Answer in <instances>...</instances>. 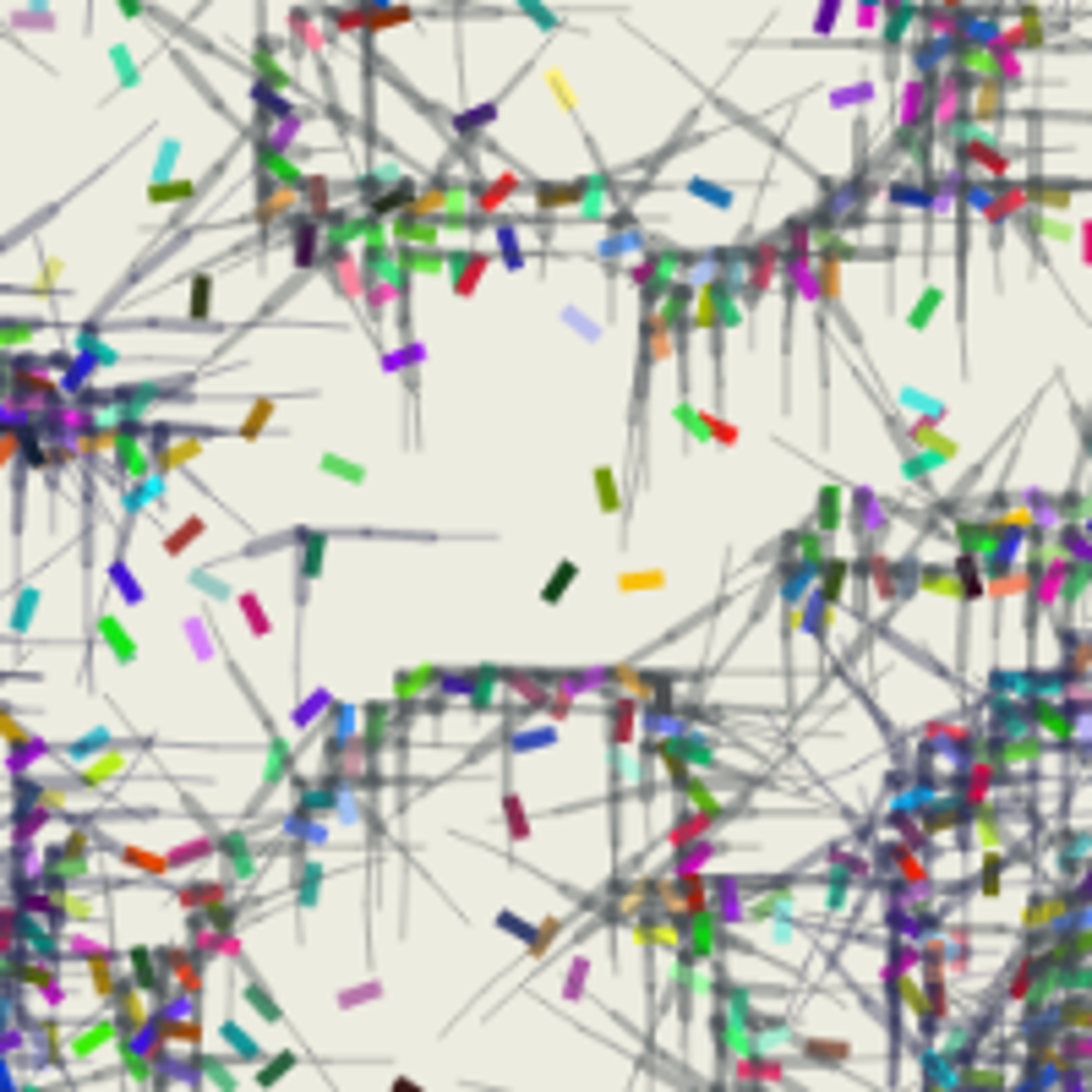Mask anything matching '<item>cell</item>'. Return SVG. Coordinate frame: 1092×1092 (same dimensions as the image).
<instances>
[{
	"mask_svg": "<svg viewBox=\"0 0 1092 1092\" xmlns=\"http://www.w3.org/2000/svg\"><path fill=\"white\" fill-rule=\"evenodd\" d=\"M683 192H688V197H705L710 208H732V197H737V192L721 186V181H683Z\"/></svg>",
	"mask_w": 1092,
	"mask_h": 1092,
	"instance_id": "obj_32",
	"label": "cell"
},
{
	"mask_svg": "<svg viewBox=\"0 0 1092 1092\" xmlns=\"http://www.w3.org/2000/svg\"><path fill=\"white\" fill-rule=\"evenodd\" d=\"M175 901L186 912H208L218 901H230V880H192V885H175Z\"/></svg>",
	"mask_w": 1092,
	"mask_h": 1092,
	"instance_id": "obj_12",
	"label": "cell"
},
{
	"mask_svg": "<svg viewBox=\"0 0 1092 1092\" xmlns=\"http://www.w3.org/2000/svg\"><path fill=\"white\" fill-rule=\"evenodd\" d=\"M497 246H503L497 257L508 262V268H524V251H519V235H513V225H508V218H497Z\"/></svg>",
	"mask_w": 1092,
	"mask_h": 1092,
	"instance_id": "obj_34",
	"label": "cell"
},
{
	"mask_svg": "<svg viewBox=\"0 0 1092 1092\" xmlns=\"http://www.w3.org/2000/svg\"><path fill=\"white\" fill-rule=\"evenodd\" d=\"M33 606H38V590H22V601H17V612H12V634H22V628H28Z\"/></svg>",
	"mask_w": 1092,
	"mask_h": 1092,
	"instance_id": "obj_37",
	"label": "cell"
},
{
	"mask_svg": "<svg viewBox=\"0 0 1092 1092\" xmlns=\"http://www.w3.org/2000/svg\"><path fill=\"white\" fill-rule=\"evenodd\" d=\"M202 530H208V519H202V513L181 519V524H175V530L164 536V557H186V546H192V541H202Z\"/></svg>",
	"mask_w": 1092,
	"mask_h": 1092,
	"instance_id": "obj_21",
	"label": "cell"
},
{
	"mask_svg": "<svg viewBox=\"0 0 1092 1092\" xmlns=\"http://www.w3.org/2000/svg\"><path fill=\"white\" fill-rule=\"evenodd\" d=\"M847 503H852V508H847V530H852L858 546H885L891 524L907 519L901 503H891V497H880V492H868V487H847Z\"/></svg>",
	"mask_w": 1092,
	"mask_h": 1092,
	"instance_id": "obj_2",
	"label": "cell"
},
{
	"mask_svg": "<svg viewBox=\"0 0 1092 1092\" xmlns=\"http://www.w3.org/2000/svg\"><path fill=\"white\" fill-rule=\"evenodd\" d=\"M246 999H251V1005H257V1011L268 1016V1022H279V1005H274V994L262 989V983H246Z\"/></svg>",
	"mask_w": 1092,
	"mask_h": 1092,
	"instance_id": "obj_36",
	"label": "cell"
},
{
	"mask_svg": "<svg viewBox=\"0 0 1092 1092\" xmlns=\"http://www.w3.org/2000/svg\"><path fill=\"white\" fill-rule=\"evenodd\" d=\"M120 12H126V17H143L148 6H143V0H120Z\"/></svg>",
	"mask_w": 1092,
	"mask_h": 1092,
	"instance_id": "obj_43",
	"label": "cell"
},
{
	"mask_svg": "<svg viewBox=\"0 0 1092 1092\" xmlns=\"http://www.w3.org/2000/svg\"><path fill=\"white\" fill-rule=\"evenodd\" d=\"M300 208L317 213V218L333 208V181H328V175H306V181H300Z\"/></svg>",
	"mask_w": 1092,
	"mask_h": 1092,
	"instance_id": "obj_22",
	"label": "cell"
},
{
	"mask_svg": "<svg viewBox=\"0 0 1092 1092\" xmlns=\"http://www.w3.org/2000/svg\"><path fill=\"white\" fill-rule=\"evenodd\" d=\"M487 274H492V246H448V290L459 300H470Z\"/></svg>",
	"mask_w": 1092,
	"mask_h": 1092,
	"instance_id": "obj_3",
	"label": "cell"
},
{
	"mask_svg": "<svg viewBox=\"0 0 1092 1092\" xmlns=\"http://www.w3.org/2000/svg\"><path fill=\"white\" fill-rule=\"evenodd\" d=\"M519 12H524V17H536L541 28H557V17H552V12L541 6V0H519Z\"/></svg>",
	"mask_w": 1092,
	"mask_h": 1092,
	"instance_id": "obj_39",
	"label": "cell"
},
{
	"mask_svg": "<svg viewBox=\"0 0 1092 1092\" xmlns=\"http://www.w3.org/2000/svg\"><path fill=\"white\" fill-rule=\"evenodd\" d=\"M218 858H225V880L230 885L257 874V847H251L246 830H225V836H218Z\"/></svg>",
	"mask_w": 1092,
	"mask_h": 1092,
	"instance_id": "obj_7",
	"label": "cell"
},
{
	"mask_svg": "<svg viewBox=\"0 0 1092 1092\" xmlns=\"http://www.w3.org/2000/svg\"><path fill=\"white\" fill-rule=\"evenodd\" d=\"M213 852H218V836H213V830H202V836H192V842H181V847L169 852V874H175V868H192V863H202V858H213Z\"/></svg>",
	"mask_w": 1092,
	"mask_h": 1092,
	"instance_id": "obj_20",
	"label": "cell"
},
{
	"mask_svg": "<svg viewBox=\"0 0 1092 1092\" xmlns=\"http://www.w3.org/2000/svg\"><path fill=\"white\" fill-rule=\"evenodd\" d=\"M110 579H115V590H120V601H126V606H143V601H148V590L126 574V557H115V562H110Z\"/></svg>",
	"mask_w": 1092,
	"mask_h": 1092,
	"instance_id": "obj_30",
	"label": "cell"
},
{
	"mask_svg": "<svg viewBox=\"0 0 1092 1092\" xmlns=\"http://www.w3.org/2000/svg\"><path fill=\"white\" fill-rule=\"evenodd\" d=\"M104 749H115V737H110V732H87L82 743H71L66 754H71V759H87V754H104Z\"/></svg>",
	"mask_w": 1092,
	"mask_h": 1092,
	"instance_id": "obj_35",
	"label": "cell"
},
{
	"mask_svg": "<svg viewBox=\"0 0 1092 1092\" xmlns=\"http://www.w3.org/2000/svg\"><path fill=\"white\" fill-rule=\"evenodd\" d=\"M847 579H852V562H847V557H836V552H830V557L819 562V579H814V595H819V601H830V606L842 612Z\"/></svg>",
	"mask_w": 1092,
	"mask_h": 1092,
	"instance_id": "obj_10",
	"label": "cell"
},
{
	"mask_svg": "<svg viewBox=\"0 0 1092 1092\" xmlns=\"http://www.w3.org/2000/svg\"><path fill=\"white\" fill-rule=\"evenodd\" d=\"M443 667H399L393 672V705H421L426 694H437Z\"/></svg>",
	"mask_w": 1092,
	"mask_h": 1092,
	"instance_id": "obj_8",
	"label": "cell"
},
{
	"mask_svg": "<svg viewBox=\"0 0 1092 1092\" xmlns=\"http://www.w3.org/2000/svg\"><path fill=\"white\" fill-rule=\"evenodd\" d=\"M836 12H842V0H819V17H814V28H819V33H830V22H836Z\"/></svg>",
	"mask_w": 1092,
	"mask_h": 1092,
	"instance_id": "obj_40",
	"label": "cell"
},
{
	"mask_svg": "<svg viewBox=\"0 0 1092 1092\" xmlns=\"http://www.w3.org/2000/svg\"><path fill=\"white\" fill-rule=\"evenodd\" d=\"M317 470L333 475V480H349V487H361V480H366V470L356 459H344V454H317Z\"/></svg>",
	"mask_w": 1092,
	"mask_h": 1092,
	"instance_id": "obj_25",
	"label": "cell"
},
{
	"mask_svg": "<svg viewBox=\"0 0 1092 1092\" xmlns=\"http://www.w3.org/2000/svg\"><path fill=\"white\" fill-rule=\"evenodd\" d=\"M38 328H44L38 317H0V349H6V344H28Z\"/></svg>",
	"mask_w": 1092,
	"mask_h": 1092,
	"instance_id": "obj_31",
	"label": "cell"
},
{
	"mask_svg": "<svg viewBox=\"0 0 1092 1092\" xmlns=\"http://www.w3.org/2000/svg\"><path fill=\"white\" fill-rule=\"evenodd\" d=\"M393 1092H421V1087H415V1081H405V1076H399V1081H393Z\"/></svg>",
	"mask_w": 1092,
	"mask_h": 1092,
	"instance_id": "obj_44",
	"label": "cell"
},
{
	"mask_svg": "<svg viewBox=\"0 0 1092 1092\" xmlns=\"http://www.w3.org/2000/svg\"><path fill=\"white\" fill-rule=\"evenodd\" d=\"M1081 257H1087V268H1092V218L1081 225Z\"/></svg>",
	"mask_w": 1092,
	"mask_h": 1092,
	"instance_id": "obj_42",
	"label": "cell"
},
{
	"mask_svg": "<svg viewBox=\"0 0 1092 1092\" xmlns=\"http://www.w3.org/2000/svg\"><path fill=\"white\" fill-rule=\"evenodd\" d=\"M503 830H508V842H513V847H519V842H530V830H536L530 809H524L519 786H513V759H503Z\"/></svg>",
	"mask_w": 1092,
	"mask_h": 1092,
	"instance_id": "obj_6",
	"label": "cell"
},
{
	"mask_svg": "<svg viewBox=\"0 0 1092 1092\" xmlns=\"http://www.w3.org/2000/svg\"><path fill=\"white\" fill-rule=\"evenodd\" d=\"M323 891V863L312 852H295V907H312Z\"/></svg>",
	"mask_w": 1092,
	"mask_h": 1092,
	"instance_id": "obj_17",
	"label": "cell"
},
{
	"mask_svg": "<svg viewBox=\"0 0 1092 1092\" xmlns=\"http://www.w3.org/2000/svg\"><path fill=\"white\" fill-rule=\"evenodd\" d=\"M235 606H241V618H246V628H251L257 639H268V612H262L257 590H235Z\"/></svg>",
	"mask_w": 1092,
	"mask_h": 1092,
	"instance_id": "obj_27",
	"label": "cell"
},
{
	"mask_svg": "<svg viewBox=\"0 0 1092 1092\" xmlns=\"http://www.w3.org/2000/svg\"><path fill=\"white\" fill-rule=\"evenodd\" d=\"M503 743H508V754L552 749V743H557V727H530V721H519V727H503Z\"/></svg>",
	"mask_w": 1092,
	"mask_h": 1092,
	"instance_id": "obj_15",
	"label": "cell"
},
{
	"mask_svg": "<svg viewBox=\"0 0 1092 1092\" xmlns=\"http://www.w3.org/2000/svg\"><path fill=\"white\" fill-rule=\"evenodd\" d=\"M574 585H579V562H574V557H562V562L552 568V579L541 585V606H562V595L574 590Z\"/></svg>",
	"mask_w": 1092,
	"mask_h": 1092,
	"instance_id": "obj_18",
	"label": "cell"
},
{
	"mask_svg": "<svg viewBox=\"0 0 1092 1092\" xmlns=\"http://www.w3.org/2000/svg\"><path fill=\"white\" fill-rule=\"evenodd\" d=\"M328 710H333V699H328L323 688H317V694H306V699H300V705H295V727H306V732H317Z\"/></svg>",
	"mask_w": 1092,
	"mask_h": 1092,
	"instance_id": "obj_24",
	"label": "cell"
},
{
	"mask_svg": "<svg viewBox=\"0 0 1092 1092\" xmlns=\"http://www.w3.org/2000/svg\"><path fill=\"white\" fill-rule=\"evenodd\" d=\"M208 306H213V274H197L192 279V306H186L192 328H208Z\"/></svg>",
	"mask_w": 1092,
	"mask_h": 1092,
	"instance_id": "obj_23",
	"label": "cell"
},
{
	"mask_svg": "<svg viewBox=\"0 0 1092 1092\" xmlns=\"http://www.w3.org/2000/svg\"><path fill=\"white\" fill-rule=\"evenodd\" d=\"M115 1032H120V1022H94V1027H82V1032H77V1043H71V1048L87 1060V1055H94V1048H104Z\"/></svg>",
	"mask_w": 1092,
	"mask_h": 1092,
	"instance_id": "obj_29",
	"label": "cell"
},
{
	"mask_svg": "<svg viewBox=\"0 0 1092 1092\" xmlns=\"http://www.w3.org/2000/svg\"><path fill=\"white\" fill-rule=\"evenodd\" d=\"M99 639L110 645V655H115V667H137V639L126 634V623L115 618V612H99Z\"/></svg>",
	"mask_w": 1092,
	"mask_h": 1092,
	"instance_id": "obj_13",
	"label": "cell"
},
{
	"mask_svg": "<svg viewBox=\"0 0 1092 1092\" xmlns=\"http://www.w3.org/2000/svg\"><path fill=\"white\" fill-rule=\"evenodd\" d=\"M590 487H595V503H601L606 513L623 519V536H628V497L618 492V470H612V464H595V470H590Z\"/></svg>",
	"mask_w": 1092,
	"mask_h": 1092,
	"instance_id": "obj_11",
	"label": "cell"
},
{
	"mask_svg": "<svg viewBox=\"0 0 1092 1092\" xmlns=\"http://www.w3.org/2000/svg\"><path fill=\"white\" fill-rule=\"evenodd\" d=\"M126 868H137V874H148V880H164L169 874V852H148V847H131V842H120V847H110Z\"/></svg>",
	"mask_w": 1092,
	"mask_h": 1092,
	"instance_id": "obj_16",
	"label": "cell"
},
{
	"mask_svg": "<svg viewBox=\"0 0 1092 1092\" xmlns=\"http://www.w3.org/2000/svg\"><path fill=\"white\" fill-rule=\"evenodd\" d=\"M519 186H524L519 175H497V181H470V213L480 218V225H487V218L503 213V202H508Z\"/></svg>",
	"mask_w": 1092,
	"mask_h": 1092,
	"instance_id": "obj_5",
	"label": "cell"
},
{
	"mask_svg": "<svg viewBox=\"0 0 1092 1092\" xmlns=\"http://www.w3.org/2000/svg\"><path fill=\"white\" fill-rule=\"evenodd\" d=\"M743 323V295H737V268L721 262V268L694 290V328L710 339V388H716V415L727 405V333Z\"/></svg>",
	"mask_w": 1092,
	"mask_h": 1092,
	"instance_id": "obj_1",
	"label": "cell"
},
{
	"mask_svg": "<svg viewBox=\"0 0 1092 1092\" xmlns=\"http://www.w3.org/2000/svg\"><path fill=\"white\" fill-rule=\"evenodd\" d=\"M388 241L393 246H437L443 241V218H431L421 208H405V213L388 218Z\"/></svg>",
	"mask_w": 1092,
	"mask_h": 1092,
	"instance_id": "obj_4",
	"label": "cell"
},
{
	"mask_svg": "<svg viewBox=\"0 0 1092 1092\" xmlns=\"http://www.w3.org/2000/svg\"><path fill=\"white\" fill-rule=\"evenodd\" d=\"M120 770H126V743H115V749H104V759L82 765V770H77V786H87V792H99V786H110V781H115Z\"/></svg>",
	"mask_w": 1092,
	"mask_h": 1092,
	"instance_id": "obj_14",
	"label": "cell"
},
{
	"mask_svg": "<svg viewBox=\"0 0 1092 1092\" xmlns=\"http://www.w3.org/2000/svg\"><path fill=\"white\" fill-rule=\"evenodd\" d=\"M940 306H945V290L924 284V295H917V306H912V312H907V328H912V333H917V328H929V317L940 312Z\"/></svg>",
	"mask_w": 1092,
	"mask_h": 1092,
	"instance_id": "obj_26",
	"label": "cell"
},
{
	"mask_svg": "<svg viewBox=\"0 0 1092 1092\" xmlns=\"http://www.w3.org/2000/svg\"><path fill=\"white\" fill-rule=\"evenodd\" d=\"M290 1065H295V1060H290V1055H279V1060H274V1065H268V1071H262V1081H268V1087H274V1081H279V1076H284V1071H290Z\"/></svg>",
	"mask_w": 1092,
	"mask_h": 1092,
	"instance_id": "obj_41",
	"label": "cell"
},
{
	"mask_svg": "<svg viewBox=\"0 0 1092 1092\" xmlns=\"http://www.w3.org/2000/svg\"><path fill=\"white\" fill-rule=\"evenodd\" d=\"M677 426L694 437V443H710V426H716V415H699L688 399H677Z\"/></svg>",
	"mask_w": 1092,
	"mask_h": 1092,
	"instance_id": "obj_28",
	"label": "cell"
},
{
	"mask_svg": "<svg viewBox=\"0 0 1092 1092\" xmlns=\"http://www.w3.org/2000/svg\"><path fill=\"white\" fill-rule=\"evenodd\" d=\"M274 410H279V399H274V393H262V399H251V415H246L241 426H230V437H246V443H251V437H262V431L274 426Z\"/></svg>",
	"mask_w": 1092,
	"mask_h": 1092,
	"instance_id": "obj_19",
	"label": "cell"
},
{
	"mask_svg": "<svg viewBox=\"0 0 1092 1092\" xmlns=\"http://www.w3.org/2000/svg\"><path fill=\"white\" fill-rule=\"evenodd\" d=\"M809 524H814L819 536H830V541L842 536V524H847V492L836 487V480H825V487H819V503H814V519H809Z\"/></svg>",
	"mask_w": 1092,
	"mask_h": 1092,
	"instance_id": "obj_9",
	"label": "cell"
},
{
	"mask_svg": "<svg viewBox=\"0 0 1092 1092\" xmlns=\"http://www.w3.org/2000/svg\"><path fill=\"white\" fill-rule=\"evenodd\" d=\"M999 880H1005V852H989L983 868H978V891H983V896H999Z\"/></svg>",
	"mask_w": 1092,
	"mask_h": 1092,
	"instance_id": "obj_33",
	"label": "cell"
},
{
	"mask_svg": "<svg viewBox=\"0 0 1092 1092\" xmlns=\"http://www.w3.org/2000/svg\"><path fill=\"white\" fill-rule=\"evenodd\" d=\"M661 585V574H618V590H650Z\"/></svg>",
	"mask_w": 1092,
	"mask_h": 1092,
	"instance_id": "obj_38",
	"label": "cell"
}]
</instances>
